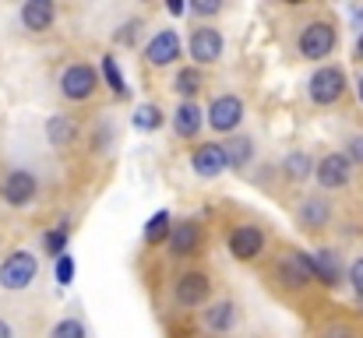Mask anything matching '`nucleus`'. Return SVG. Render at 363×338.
<instances>
[{
  "instance_id": "obj_1",
  "label": "nucleus",
  "mask_w": 363,
  "mask_h": 338,
  "mask_svg": "<svg viewBox=\"0 0 363 338\" xmlns=\"http://www.w3.org/2000/svg\"><path fill=\"white\" fill-rule=\"evenodd\" d=\"M339 46V32L332 21H307L296 35V50L303 60H328Z\"/></svg>"
},
{
  "instance_id": "obj_2",
  "label": "nucleus",
  "mask_w": 363,
  "mask_h": 338,
  "mask_svg": "<svg viewBox=\"0 0 363 338\" xmlns=\"http://www.w3.org/2000/svg\"><path fill=\"white\" fill-rule=\"evenodd\" d=\"M39 275V257L32 250H11L0 264V289L7 293H25Z\"/></svg>"
},
{
  "instance_id": "obj_3",
  "label": "nucleus",
  "mask_w": 363,
  "mask_h": 338,
  "mask_svg": "<svg viewBox=\"0 0 363 338\" xmlns=\"http://www.w3.org/2000/svg\"><path fill=\"white\" fill-rule=\"evenodd\" d=\"M346 71L339 67V64H325V67H318L314 74H311V81H307V96H311V103L314 106H335L342 96H346Z\"/></svg>"
},
{
  "instance_id": "obj_4",
  "label": "nucleus",
  "mask_w": 363,
  "mask_h": 338,
  "mask_svg": "<svg viewBox=\"0 0 363 338\" xmlns=\"http://www.w3.org/2000/svg\"><path fill=\"white\" fill-rule=\"evenodd\" d=\"M96 89H99V74H96L92 64H71V67H64V74H60V96L67 103H85V99L96 96Z\"/></svg>"
},
{
  "instance_id": "obj_5",
  "label": "nucleus",
  "mask_w": 363,
  "mask_h": 338,
  "mask_svg": "<svg viewBox=\"0 0 363 338\" xmlns=\"http://www.w3.org/2000/svg\"><path fill=\"white\" fill-rule=\"evenodd\" d=\"M314 180H318L321 191H342V187H350V180H353V162H350V155H346V152H328V155H321V159H318V169H314Z\"/></svg>"
},
{
  "instance_id": "obj_6",
  "label": "nucleus",
  "mask_w": 363,
  "mask_h": 338,
  "mask_svg": "<svg viewBox=\"0 0 363 338\" xmlns=\"http://www.w3.org/2000/svg\"><path fill=\"white\" fill-rule=\"evenodd\" d=\"M205 123L216 134H233L243 123V99L240 96H216L205 110Z\"/></svg>"
},
{
  "instance_id": "obj_7",
  "label": "nucleus",
  "mask_w": 363,
  "mask_h": 338,
  "mask_svg": "<svg viewBox=\"0 0 363 338\" xmlns=\"http://www.w3.org/2000/svg\"><path fill=\"white\" fill-rule=\"evenodd\" d=\"M223 32L219 28H212V25H198L194 32H191V39H187V53H191V60H194V67H208V64H216L219 57H223Z\"/></svg>"
},
{
  "instance_id": "obj_8",
  "label": "nucleus",
  "mask_w": 363,
  "mask_h": 338,
  "mask_svg": "<svg viewBox=\"0 0 363 338\" xmlns=\"http://www.w3.org/2000/svg\"><path fill=\"white\" fill-rule=\"evenodd\" d=\"M212 296V278L205 271H187L173 282V303L184 307V310H194L201 303H208Z\"/></svg>"
},
{
  "instance_id": "obj_9",
  "label": "nucleus",
  "mask_w": 363,
  "mask_h": 338,
  "mask_svg": "<svg viewBox=\"0 0 363 338\" xmlns=\"http://www.w3.org/2000/svg\"><path fill=\"white\" fill-rule=\"evenodd\" d=\"M180 35H177V28H159L148 43H145V60L152 64V67H169V64H177L180 60Z\"/></svg>"
},
{
  "instance_id": "obj_10",
  "label": "nucleus",
  "mask_w": 363,
  "mask_h": 338,
  "mask_svg": "<svg viewBox=\"0 0 363 338\" xmlns=\"http://www.w3.org/2000/svg\"><path fill=\"white\" fill-rule=\"evenodd\" d=\"M0 191H4V201H7L11 208H28V205L35 201V194H39V184H35V176H32L28 169H11V173L4 176Z\"/></svg>"
},
{
  "instance_id": "obj_11",
  "label": "nucleus",
  "mask_w": 363,
  "mask_h": 338,
  "mask_svg": "<svg viewBox=\"0 0 363 338\" xmlns=\"http://www.w3.org/2000/svg\"><path fill=\"white\" fill-rule=\"evenodd\" d=\"M275 275H279V286H282V289H303V286L314 278L303 250H286V254L279 257V264H275Z\"/></svg>"
},
{
  "instance_id": "obj_12",
  "label": "nucleus",
  "mask_w": 363,
  "mask_h": 338,
  "mask_svg": "<svg viewBox=\"0 0 363 338\" xmlns=\"http://www.w3.org/2000/svg\"><path fill=\"white\" fill-rule=\"evenodd\" d=\"M191 169H194L201 180H216V176H223V173L230 169V162H226V148L216 145V141L198 145V148L191 152Z\"/></svg>"
},
{
  "instance_id": "obj_13",
  "label": "nucleus",
  "mask_w": 363,
  "mask_h": 338,
  "mask_svg": "<svg viewBox=\"0 0 363 338\" xmlns=\"http://www.w3.org/2000/svg\"><path fill=\"white\" fill-rule=\"evenodd\" d=\"M307 264H311L314 282H321V286H328V289L342 286V257H339L335 250L318 247V250H311V254H307Z\"/></svg>"
},
{
  "instance_id": "obj_14",
  "label": "nucleus",
  "mask_w": 363,
  "mask_h": 338,
  "mask_svg": "<svg viewBox=\"0 0 363 338\" xmlns=\"http://www.w3.org/2000/svg\"><path fill=\"white\" fill-rule=\"evenodd\" d=\"M230 254L237 261H254L264 254V229L254 222H243L230 232Z\"/></svg>"
},
{
  "instance_id": "obj_15",
  "label": "nucleus",
  "mask_w": 363,
  "mask_h": 338,
  "mask_svg": "<svg viewBox=\"0 0 363 338\" xmlns=\"http://www.w3.org/2000/svg\"><path fill=\"white\" fill-rule=\"evenodd\" d=\"M296 225H300L303 232H321V229H328V225H332V201L321 198V194L303 198L300 208H296Z\"/></svg>"
},
{
  "instance_id": "obj_16",
  "label": "nucleus",
  "mask_w": 363,
  "mask_h": 338,
  "mask_svg": "<svg viewBox=\"0 0 363 338\" xmlns=\"http://www.w3.org/2000/svg\"><path fill=\"white\" fill-rule=\"evenodd\" d=\"M201 240H205L201 236V225L194 222V219H184V222H173L166 247H169L173 257H194L201 250Z\"/></svg>"
},
{
  "instance_id": "obj_17",
  "label": "nucleus",
  "mask_w": 363,
  "mask_h": 338,
  "mask_svg": "<svg viewBox=\"0 0 363 338\" xmlns=\"http://www.w3.org/2000/svg\"><path fill=\"white\" fill-rule=\"evenodd\" d=\"M18 14H21V25H25L28 32H46V28H53L57 4H53V0H25Z\"/></svg>"
},
{
  "instance_id": "obj_18",
  "label": "nucleus",
  "mask_w": 363,
  "mask_h": 338,
  "mask_svg": "<svg viewBox=\"0 0 363 338\" xmlns=\"http://www.w3.org/2000/svg\"><path fill=\"white\" fill-rule=\"evenodd\" d=\"M78 134H82V127H78V120L67 116V113H53V116L46 120V141H50L53 148H71V145L78 141Z\"/></svg>"
},
{
  "instance_id": "obj_19",
  "label": "nucleus",
  "mask_w": 363,
  "mask_h": 338,
  "mask_svg": "<svg viewBox=\"0 0 363 338\" xmlns=\"http://www.w3.org/2000/svg\"><path fill=\"white\" fill-rule=\"evenodd\" d=\"M205 328L216 332V335H230L237 328V303L233 300H223V303H212L205 310Z\"/></svg>"
},
{
  "instance_id": "obj_20",
  "label": "nucleus",
  "mask_w": 363,
  "mask_h": 338,
  "mask_svg": "<svg viewBox=\"0 0 363 338\" xmlns=\"http://www.w3.org/2000/svg\"><path fill=\"white\" fill-rule=\"evenodd\" d=\"M201 123H205V113L198 103H180L173 110V130L180 137H198L201 134Z\"/></svg>"
},
{
  "instance_id": "obj_21",
  "label": "nucleus",
  "mask_w": 363,
  "mask_h": 338,
  "mask_svg": "<svg viewBox=\"0 0 363 338\" xmlns=\"http://www.w3.org/2000/svg\"><path fill=\"white\" fill-rule=\"evenodd\" d=\"M314 169H318V162H314L307 152H289V155L282 159V173H286V180H293V184L311 180Z\"/></svg>"
},
{
  "instance_id": "obj_22",
  "label": "nucleus",
  "mask_w": 363,
  "mask_h": 338,
  "mask_svg": "<svg viewBox=\"0 0 363 338\" xmlns=\"http://www.w3.org/2000/svg\"><path fill=\"white\" fill-rule=\"evenodd\" d=\"M223 148H226L230 169H247L250 159H254V141H250L247 134H230V141H226Z\"/></svg>"
},
{
  "instance_id": "obj_23",
  "label": "nucleus",
  "mask_w": 363,
  "mask_h": 338,
  "mask_svg": "<svg viewBox=\"0 0 363 338\" xmlns=\"http://www.w3.org/2000/svg\"><path fill=\"white\" fill-rule=\"evenodd\" d=\"M201 67H184V71H177L173 74V92L184 99V103H194V96L201 92Z\"/></svg>"
},
{
  "instance_id": "obj_24",
  "label": "nucleus",
  "mask_w": 363,
  "mask_h": 338,
  "mask_svg": "<svg viewBox=\"0 0 363 338\" xmlns=\"http://www.w3.org/2000/svg\"><path fill=\"white\" fill-rule=\"evenodd\" d=\"M169 229H173V215L162 208V212H155V215L145 222L141 236H145V243H148V247H159V243H166V240H169Z\"/></svg>"
},
{
  "instance_id": "obj_25",
  "label": "nucleus",
  "mask_w": 363,
  "mask_h": 338,
  "mask_svg": "<svg viewBox=\"0 0 363 338\" xmlns=\"http://www.w3.org/2000/svg\"><path fill=\"white\" fill-rule=\"evenodd\" d=\"M130 123H134V130H145V134H152V130H159L162 127V110L155 106V103H141L134 116H130Z\"/></svg>"
},
{
  "instance_id": "obj_26",
  "label": "nucleus",
  "mask_w": 363,
  "mask_h": 338,
  "mask_svg": "<svg viewBox=\"0 0 363 338\" xmlns=\"http://www.w3.org/2000/svg\"><path fill=\"white\" fill-rule=\"evenodd\" d=\"M103 78H106V89L113 92V96H127V85H123V71L121 64H117V57H103Z\"/></svg>"
},
{
  "instance_id": "obj_27",
  "label": "nucleus",
  "mask_w": 363,
  "mask_h": 338,
  "mask_svg": "<svg viewBox=\"0 0 363 338\" xmlns=\"http://www.w3.org/2000/svg\"><path fill=\"white\" fill-rule=\"evenodd\" d=\"M67 236H71V232H67L64 225H57V229H50V232L43 236V247H46V254H50L53 261L67 254Z\"/></svg>"
},
{
  "instance_id": "obj_28",
  "label": "nucleus",
  "mask_w": 363,
  "mask_h": 338,
  "mask_svg": "<svg viewBox=\"0 0 363 338\" xmlns=\"http://www.w3.org/2000/svg\"><path fill=\"white\" fill-rule=\"evenodd\" d=\"M46 338H89V332H85V325H82V321L64 317V321H57V325L50 328V335Z\"/></svg>"
},
{
  "instance_id": "obj_29",
  "label": "nucleus",
  "mask_w": 363,
  "mask_h": 338,
  "mask_svg": "<svg viewBox=\"0 0 363 338\" xmlns=\"http://www.w3.org/2000/svg\"><path fill=\"white\" fill-rule=\"evenodd\" d=\"M53 278H57L60 286H71V282H74V257H71V254L57 257V264H53Z\"/></svg>"
},
{
  "instance_id": "obj_30",
  "label": "nucleus",
  "mask_w": 363,
  "mask_h": 338,
  "mask_svg": "<svg viewBox=\"0 0 363 338\" xmlns=\"http://www.w3.org/2000/svg\"><path fill=\"white\" fill-rule=\"evenodd\" d=\"M346 278H350V286H353V293L363 300V257H357L353 264H350V271H346Z\"/></svg>"
},
{
  "instance_id": "obj_31",
  "label": "nucleus",
  "mask_w": 363,
  "mask_h": 338,
  "mask_svg": "<svg viewBox=\"0 0 363 338\" xmlns=\"http://www.w3.org/2000/svg\"><path fill=\"white\" fill-rule=\"evenodd\" d=\"M191 11H194L198 18H216V14L223 11V4H219V0H194Z\"/></svg>"
},
{
  "instance_id": "obj_32",
  "label": "nucleus",
  "mask_w": 363,
  "mask_h": 338,
  "mask_svg": "<svg viewBox=\"0 0 363 338\" xmlns=\"http://www.w3.org/2000/svg\"><path fill=\"white\" fill-rule=\"evenodd\" d=\"M346 155H350L353 166H363V134H353V137L346 141Z\"/></svg>"
},
{
  "instance_id": "obj_33",
  "label": "nucleus",
  "mask_w": 363,
  "mask_h": 338,
  "mask_svg": "<svg viewBox=\"0 0 363 338\" xmlns=\"http://www.w3.org/2000/svg\"><path fill=\"white\" fill-rule=\"evenodd\" d=\"M321 338H357V332H353L350 325H342V321H339V325H328V328L321 332Z\"/></svg>"
},
{
  "instance_id": "obj_34",
  "label": "nucleus",
  "mask_w": 363,
  "mask_h": 338,
  "mask_svg": "<svg viewBox=\"0 0 363 338\" xmlns=\"http://www.w3.org/2000/svg\"><path fill=\"white\" fill-rule=\"evenodd\" d=\"M166 11H169L173 18H180V14L187 11V4H180V0H166Z\"/></svg>"
},
{
  "instance_id": "obj_35",
  "label": "nucleus",
  "mask_w": 363,
  "mask_h": 338,
  "mask_svg": "<svg viewBox=\"0 0 363 338\" xmlns=\"http://www.w3.org/2000/svg\"><path fill=\"white\" fill-rule=\"evenodd\" d=\"M134 28H138V21L123 25V28H121V35H117V39H121V43H130V39H134Z\"/></svg>"
},
{
  "instance_id": "obj_36",
  "label": "nucleus",
  "mask_w": 363,
  "mask_h": 338,
  "mask_svg": "<svg viewBox=\"0 0 363 338\" xmlns=\"http://www.w3.org/2000/svg\"><path fill=\"white\" fill-rule=\"evenodd\" d=\"M353 57L363 64V28H360V35H357V46H353Z\"/></svg>"
},
{
  "instance_id": "obj_37",
  "label": "nucleus",
  "mask_w": 363,
  "mask_h": 338,
  "mask_svg": "<svg viewBox=\"0 0 363 338\" xmlns=\"http://www.w3.org/2000/svg\"><path fill=\"white\" fill-rule=\"evenodd\" d=\"M0 338H14V328H11L4 317H0Z\"/></svg>"
},
{
  "instance_id": "obj_38",
  "label": "nucleus",
  "mask_w": 363,
  "mask_h": 338,
  "mask_svg": "<svg viewBox=\"0 0 363 338\" xmlns=\"http://www.w3.org/2000/svg\"><path fill=\"white\" fill-rule=\"evenodd\" d=\"M357 99H360V103H363V74H360V78H357Z\"/></svg>"
},
{
  "instance_id": "obj_39",
  "label": "nucleus",
  "mask_w": 363,
  "mask_h": 338,
  "mask_svg": "<svg viewBox=\"0 0 363 338\" xmlns=\"http://www.w3.org/2000/svg\"><path fill=\"white\" fill-rule=\"evenodd\" d=\"M353 18H357V21L363 25V7H357V11H353Z\"/></svg>"
}]
</instances>
